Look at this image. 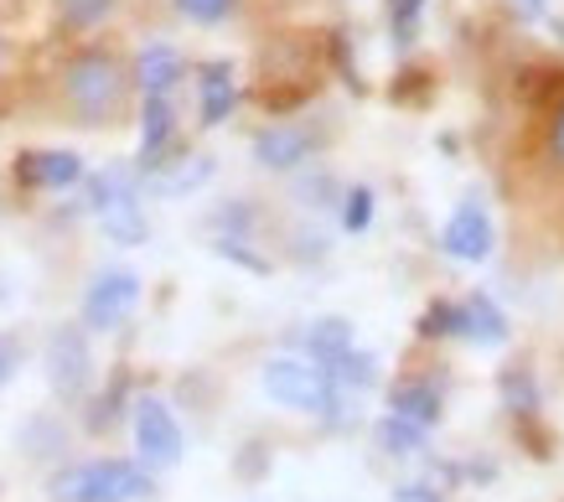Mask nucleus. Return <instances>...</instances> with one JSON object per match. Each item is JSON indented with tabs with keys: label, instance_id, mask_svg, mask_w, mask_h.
Here are the masks:
<instances>
[{
	"label": "nucleus",
	"instance_id": "obj_10",
	"mask_svg": "<svg viewBox=\"0 0 564 502\" xmlns=\"http://www.w3.org/2000/svg\"><path fill=\"white\" fill-rule=\"evenodd\" d=\"M115 6L120 0H57V26L68 36H88V32H99Z\"/></svg>",
	"mask_w": 564,
	"mask_h": 502
},
{
	"label": "nucleus",
	"instance_id": "obj_14",
	"mask_svg": "<svg viewBox=\"0 0 564 502\" xmlns=\"http://www.w3.org/2000/svg\"><path fill=\"white\" fill-rule=\"evenodd\" d=\"M347 342H352V331H347L343 321H322V327L311 331V352H316L322 363H332V358H343Z\"/></svg>",
	"mask_w": 564,
	"mask_h": 502
},
{
	"label": "nucleus",
	"instance_id": "obj_17",
	"mask_svg": "<svg viewBox=\"0 0 564 502\" xmlns=\"http://www.w3.org/2000/svg\"><path fill=\"white\" fill-rule=\"evenodd\" d=\"M6 73H11V36L0 32V78H6Z\"/></svg>",
	"mask_w": 564,
	"mask_h": 502
},
{
	"label": "nucleus",
	"instance_id": "obj_5",
	"mask_svg": "<svg viewBox=\"0 0 564 502\" xmlns=\"http://www.w3.org/2000/svg\"><path fill=\"white\" fill-rule=\"evenodd\" d=\"M130 430H135V450H140V467H155L166 471L182 461V425H176V415L166 410V399H135V415H130Z\"/></svg>",
	"mask_w": 564,
	"mask_h": 502
},
{
	"label": "nucleus",
	"instance_id": "obj_16",
	"mask_svg": "<svg viewBox=\"0 0 564 502\" xmlns=\"http://www.w3.org/2000/svg\"><path fill=\"white\" fill-rule=\"evenodd\" d=\"M393 502H441V498H435V487L410 482V487H399V492H393Z\"/></svg>",
	"mask_w": 564,
	"mask_h": 502
},
{
	"label": "nucleus",
	"instance_id": "obj_12",
	"mask_svg": "<svg viewBox=\"0 0 564 502\" xmlns=\"http://www.w3.org/2000/svg\"><path fill=\"white\" fill-rule=\"evenodd\" d=\"M378 446L389 450V456H420L425 450V430L399 415H383L378 419Z\"/></svg>",
	"mask_w": 564,
	"mask_h": 502
},
{
	"label": "nucleus",
	"instance_id": "obj_7",
	"mask_svg": "<svg viewBox=\"0 0 564 502\" xmlns=\"http://www.w3.org/2000/svg\"><path fill=\"white\" fill-rule=\"evenodd\" d=\"M135 275H104L94 291H88L84 301V321L94 331H115L130 316V306H135Z\"/></svg>",
	"mask_w": 564,
	"mask_h": 502
},
{
	"label": "nucleus",
	"instance_id": "obj_8",
	"mask_svg": "<svg viewBox=\"0 0 564 502\" xmlns=\"http://www.w3.org/2000/svg\"><path fill=\"white\" fill-rule=\"evenodd\" d=\"M389 415L410 419V425H420V430H430V425H441V389L430 379H399L389 389Z\"/></svg>",
	"mask_w": 564,
	"mask_h": 502
},
{
	"label": "nucleus",
	"instance_id": "obj_9",
	"mask_svg": "<svg viewBox=\"0 0 564 502\" xmlns=\"http://www.w3.org/2000/svg\"><path fill=\"white\" fill-rule=\"evenodd\" d=\"M166 6H172L176 21L203 26V32H213V26H228V21H239L243 11H249V0H166Z\"/></svg>",
	"mask_w": 564,
	"mask_h": 502
},
{
	"label": "nucleus",
	"instance_id": "obj_13",
	"mask_svg": "<svg viewBox=\"0 0 564 502\" xmlns=\"http://www.w3.org/2000/svg\"><path fill=\"white\" fill-rule=\"evenodd\" d=\"M502 404H508V415L513 419H533L539 415V394H533V379L529 373H502Z\"/></svg>",
	"mask_w": 564,
	"mask_h": 502
},
{
	"label": "nucleus",
	"instance_id": "obj_6",
	"mask_svg": "<svg viewBox=\"0 0 564 502\" xmlns=\"http://www.w3.org/2000/svg\"><path fill=\"white\" fill-rule=\"evenodd\" d=\"M47 379L52 389L63 399H78L88 389V379H94V358H88V342L78 337V331H57L47 347Z\"/></svg>",
	"mask_w": 564,
	"mask_h": 502
},
{
	"label": "nucleus",
	"instance_id": "obj_15",
	"mask_svg": "<svg viewBox=\"0 0 564 502\" xmlns=\"http://www.w3.org/2000/svg\"><path fill=\"white\" fill-rule=\"evenodd\" d=\"M466 331H471V337H481V342H502V321H497L492 312L477 316V306H471V316H466Z\"/></svg>",
	"mask_w": 564,
	"mask_h": 502
},
{
	"label": "nucleus",
	"instance_id": "obj_3",
	"mask_svg": "<svg viewBox=\"0 0 564 502\" xmlns=\"http://www.w3.org/2000/svg\"><path fill=\"white\" fill-rule=\"evenodd\" d=\"M151 492V467L120 461V456L78 461V467H63L52 477V502H145Z\"/></svg>",
	"mask_w": 564,
	"mask_h": 502
},
{
	"label": "nucleus",
	"instance_id": "obj_1",
	"mask_svg": "<svg viewBox=\"0 0 564 502\" xmlns=\"http://www.w3.org/2000/svg\"><path fill=\"white\" fill-rule=\"evenodd\" d=\"M36 109L52 124L68 130H124L140 114V73L135 57L120 53L115 42H99L88 32L68 53L57 57L42 84H36Z\"/></svg>",
	"mask_w": 564,
	"mask_h": 502
},
{
	"label": "nucleus",
	"instance_id": "obj_2",
	"mask_svg": "<svg viewBox=\"0 0 564 502\" xmlns=\"http://www.w3.org/2000/svg\"><path fill=\"white\" fill-rule=\"evenodd\" d=\"M502 182L513 208L564 239V73H549L539 88H529Z\"/></svg>",
	"mask_w": 564,
	"mask_h": 502
},
{
	"label": "nucleus",
	"instance_id": "obj_4",
	"mask_svg": "<svg viewBox=\"0 0 564 502\" xmlns=\"http://www.w3.org/2000/svg\"><path fill=\"white\" fill-rule=\"evenodd\" d=\"M259 383H264V394H270L280 410H295V415L326 419L337 410V383H332V373L306 363V358H270L264 373H259Z\"/></svg>",
	"mask_w": 564,
	"mask_h": 502
},
{
	"label": "nucleus",
	"instance_id": "obj_11",
	"mask_svg": "<svg viewBox=\"0 0 564 502\" xmlns=\"http://www.w3.org/2000/svg\"><path fill=\"white\" fill-rule=\"evenodd\" d=\"M445 239H451V249H456L462 260H481V254H487V243H492V228H487V218H477V212L466 208L462 218L451 223Z\"/></svg>",
	"mask_w": 564,
	"mask_h": 502
}]
</instances>
